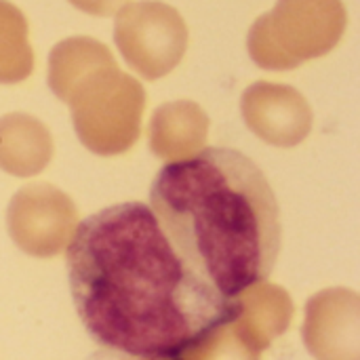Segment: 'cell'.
I'll return each mask as SVG.
<instances>
[{
    "mask_svg": "<svg viewBox=\"0 0 360 360\" xmlns=\"http://www.w3.org/2000/svg\"><path fill=\"white\" fill-rule=\"evenodd\" d=\"M346 23L342 0H278L251 25L249 55L264 70H293L333 51Z\"/></svg>",
    "mask_w": 360,
    "mask_h": 360,
    "instance_id": "3957f363",
    "label": "cell"
},
{
    "mask_svg": "<svg viewBox=\"0 0 360 360\" xmlns=\"http://www.w3.org/2000/svg\"><path fill=\"white\" fill-rule=\"evenodd\" d=\"M359 295L327 289L306 306L304 340L319 360H359Z\"/></svg>",
    "mask_w": 360,
    "mask_h": 360,
    "instance_id": "ba28073f",
    "label": "cell"
},
{
    "mask_svg": "<svg viewBox=\"0 0 360 360\" xmlns=\"http://www.w3.org/2000/svg\"><path fill=\"white\" fill-rule=\"evenodd\" d=\"M238 312L232 321L236 333L253 348L264 350L270 342L283 335L293 316V304L285 289L257 283L236 297Z\"/></svg>",
    "mask_w": 360,
    "mask_h": 360,
    "instance_id": "30bf717a",
    "label": "cell"
},
{
    "mask_svg": "<svg viewBox=\"0 0 360 360\" xmlns=\"http://www.w3.org/2000/svg\"><path fill=\"white\" fill-rule=\"evenodd\" d=\"M86 360H184V359H139V356H129L122 352H114V350H97L91 356H86Z\"/></svg>",
    "mask_w": 360,
    "mask_h": 360,
    "instance_id": "9a60e30c",
    "label": "cell"
},
{
    "mask_svg": "<svg viewBox=\"0 0 360 360\" xmlns=\"http://www.w3.org/2000/svg\"><path fill=\"white\" fill-rule=\"evenodd\" d=\"M34 70L27 19L8 0H0V84L25 80Z\"/></svg>",
    "mask_w": 360,
    "mask_h": 360,
    "instance_id": "7c38bea8",
    "label": "cell"
},
{
    "mask_svg": "<svg viewBox=\"0 0 360 360\" xmlns=\"http://www.w3.org/2000/svg\"><path fill=\"white\" fill-rule=\"evenodd\" d=\"M86 150L118 156L135 146L141 133L146 91L139 80L118 70L116 59L80 80L63 99Z\"/></svg>",
    "mask_w": 360,
    "mask_h": 360,
    "instance_id": "277c9868",
    "label": "cell"
},
{
    "mask_svg": "<svg viewBox=\"0 0 360 360\" xmlns=\"http://www.w3.org/2000/svg\"><path fill=\"white\" fill-rule=\"evenodd\" d=\"M184 360H259L257 350H253L232 327V323L215 329L192 350H188Z\"/></svg>",
    "mask_w": 360,
    "mask_h": 360,
    "instance_id": "4fadbf2b",
    "label": "cell"
},
{
    "mask_svg": "<svg viewBox=\"0 0 360 360\" xmlns=\"http://www.w3.org/2000/svg\"><path fill=\"white\" fill-rule=\"evenodd\" d=\"M245 124L264 141L278 148L302 143L312 131V108L289 84L253 82L240 99Z\"/></svg>",
    "mask_w": 360,
    "mask_h": 360,
    "instance_id": "52a82bcc",
    "label": "cell"
},
{
    "mask_svg": "<svg viewBox=\"0 0 360 360\" xmlns=\"http://www.w3.org/2000/svg\"><path fill=\"white\" fill-rule=\"evenodd\" d=\"M74 308L95 344L139 359H181L232 323L219 295L162 234L143 202H120L76 226L68 245Z\"/></svg>",
    "mask_w": 360,
    "mask_h": 360,
    "instance_id": "6da1fadb",
    "label": "cell"
},
{
    "mask_svg": "<svg viewBox=\"0 0 360 360\" xmlns=\"http://www.w3.org/2000/svg\"><path fill=\"white\" fill-rule=\"evenodd\" d=\"M114 40L124 61L146 80L173 72L188 49V25L179 11L158 0L127 2L116 13Z\"/></svg>",
    "mask_w": 360,
    "mask_h": 360,
    "instance_id": "5b68a950",
    "label": "cell"
},
{
    "mask_svg": "<svg viewBox=\"0 0 360 360\" xmlns=\"http://www.w3.org/2000/svg\"><path fill=\"white\" fill-rule=\"evenodd\" d=\"M6 226L23 253L55 257L68 249L78 226V211L72 198L55 186L30 184L11 198Z\"/></svg>",
    "mask_w": 360,
    "mask_h": 360,
    "instance_id": "8992f818",
    "label": "cell"
},
{
    "mask_svg": "<svg viewBox=\"0 0 360 360\" xmlns=\"http://www.w3.org/2000/svg\"><path fill=\"white\" fill-rule=\"evenodd\" d=\"M76 8L89 13V15H97V17H108L118 13L120 6L127 4V0H70Z\"/></svg>",
    "mask_w": 360,
    "mask_h": 360,
    "instance_id": "5bb4252c",
    "label": "cell"
},
{
    "mask_svg": "<svg viewBox=\"0 0 360 360\" xmlns=\"http://www.w3.org/2000/svg\"><path fill=\"white\" fill-rule=\"evenodd\" d=\"M53 158V137L34 116L13 112L0 118V169L15 177H32Z\"/></svg>",
    "mask_w": 360,
    "mask_h": 360,
    "instance_id": "8fae6325",
    "label": "cell"
},
{
    "mask_svg": "<svg viewBox=\"0 0 360 360\" xmlns=\"http://www.w3.org/2000/svg\"><path fill=\"white\" fill-rule=\"evenodd\" d=\"M209 135V116L190 101H169L156 108L150 120V150L167 162L196 156Z\"/></svg>",
    "mask_w": 360,
    "mask_h": 360,
    "instance_id": "9c48e42d",
    "label": "cell"
},
{
    "mask_svg": "<svg viewBox=\"0 0 360 360\" xmlns=\"http://www.w3.org/2000/svg\"><path fill=\"white\" fill-rule=\"evenodd\" d=\"M150 202L177 255L226 300L270 276L281 251V213L249 156L202 148L169 162L152 184Z\"/></svg>",
    "mask_w": 360,
    "mask_h": 360,
    "instance_id": "7a4b0ae2",
    "label": "cell"
}]
</instances>
